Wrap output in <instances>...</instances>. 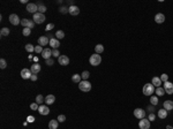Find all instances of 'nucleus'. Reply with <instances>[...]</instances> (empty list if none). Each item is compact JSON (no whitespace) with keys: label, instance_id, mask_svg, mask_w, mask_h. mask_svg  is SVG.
Masks as SVG:
<instances>
[{"label":"nucleus","instance_id":"1","mask_svg":"<svg viewBox=\"0 0 173 129\" xmlns=\"http://www.w3.org/2000/svg\"><path fill=\"white\" fill-rule=\"evenodd\" d=\"M143 95L144 96H152V94L155 92V87H153L151 83H147L143 87Z\"/></svg>","mask_w":173,"mask_h":129},{"label":"nucleus","instance_id":"2","mask_svg":"<svg viewBox=\"0 0 173 129\" xmlns=\"http://www.w3.org/2000/svg\"><path fill=\"white\" fill-rule=\"evenodd\" d=\"M89 62L91 66H99L102 62V57L99 56V54H97V53H95V54H92L91 57H90V59H89Z\"/></svg>","mask_w":173,"mask_h":129},{"label":"nucleus","instance_id":"3","mask_svg":"<svg viewBox=\"0 0 173 129\" xmlns=\"http://www.w3.org/2000/svg\"><path fill=\"white\" fill-rule=\"evenodd\" d=\"M79 89L82 92H89L91 90V83L88 82V81H81L79 83Z\"/></svg>","mask_w":173,"mask_h":129},{"label":"nucleus","instance_id":"4","mask_svg":"<svg viewBox=\"0 0 173 129\" xmlns=\"http://www.w3.org/2000/svg\"><path fill=\"white\" fill-rule=\"evenodd\" d=\"M34 22L35 23H37V24H41V23H43L45 20H46V17H45V15L44 14H42V13H36V14H34Z\"/></svg>","mask_w":173,"mask_h":129},{"label":"nucleus","instance_id":"5","mask_svg":"<svg viewBox=\"0 0 173 129\" xmlns=\"http://www.w3.org/2000/svg\"><path fill=\"white\" fill-rule=\"evenodd\" d=\"M139 127L140 129H150V121L148 120V118L141 119L139 122Z\"/></svg>","mask_w":173,"mask_h":129},{"label":"nucleus","instance_id":"6","mask_svg":"<svg viewBox=\"0 0 173 129\" xmlns=\"http://www.w3.org/2000/svg\"><path fill=\"white\" fill-rule=\"evenodd\" d=\"M134 116L140 119V120H141V119H144L145 118V111L142 108H135L134 109Z\"/></svg>","mask_w":173,"mask_h":129},{"label":"nucleus","instance_id":"7","mask_svg":"<svg viewBox=\"0 0 173 129\" xmlns=\"http://www.w3.org/2000/svg\"><path fill=\"white\" fill-rule=\"evenodd\" d=\"M27 11L29 12V13H32V14L38 13V5L32 4V2H29V4L27 5Z\"/></svg>","mask_w":173,"mask_h":129},{"label":"nucleus","instance_id":"8","mask_svg":"<svg viewBox=\"0 0 173 129\" xmlns=\"http://www.w3.org/2000/svg\"><path fill=\"white\" fill-rule=\"evenodd\" d=\"M31 76H32V73H31V70H30V69L24 68V69H22V70H21V77H22L23 80H29Z\"/></svg>","mask_w":173,"mask_h":129},{"label":"nucleus","instance_id":"9","mask_svg":"<svg viewBox=\"0 0 173 129\" xmlns=\"http://www.w3.org/2000/svg\"><path fill=\"white\" fill-rule=\"evenodd\" d=\"M9 22L12 23L13 25H19L21 23V20H20V17H19L16 14H12V15H9Z\"/></svg>","mask_w":173,"mask_h":129},{"label":"nucleus","instance_id":"10","mask_svg":"<svg viewBox=\"0 0 173 129\" xmlns=\"http://www.w3.org/2000/svg\"><path fill=\"white\" fill-rule=\"evenodd\" d=\"M164 90L166 94L173 95V83L169 82V81H167V82H164Z\"/></svg>","mask_w":173,"mask_h":129},{"label":"nucleus","instance_id":"11","mask_svg":"<svg viewBox=\"0 0 173 129\" xmlns=\"http://www.w3.org/2000/svg\"><path fill=\"white\" fill-rule=\"evenodd\" d=\"M38 112L41 115H47L50 113V108L47 107V105H39Z\"/></svg>","mask_w":173,"mask_h":129},{"label":"nucleus","instance_id":"12","mask_svg":"<svg viewBox=\"0 0 173 129\" xmlns=\"http://www.w3.org/2000/svg\"><path fill=\"white\" fill-rule=\"evenodd\" d=\"M58 62L61 64V66H67L69 63V58L67 56H60L58 58Z\"/></svg>","mask_w":173,"mask_h":129},{"label":"nucleus","instance_id":"13","mask_svg":"<svg viewBox=\"0 0 173 129\" xmlns=\"http://www.w3.org/2000/svg\"><path fill=\"white\" fill-rule=\"evenodd\" d=\"M47 44H50L49 37H46V36H42V37L38 38V45H41L42 47H43V46H46Z\"/></svg>","mask_w":173,"mask_h":129},{"label":"nucleus","instance_id":"14","mask_svg":"<svg viewBox=\"0 0 173 129\" xmlns=\"http://www.w3.org/2000/svg\"><path fill=\"white\" fill-rule=\"evenodd\" d=\"M68 13H69L70 15H79L80 8L77 6H75V5H73V6H70L69 8H68Z\"/></svg>","mask_w":173,"mask_h":129},{"label":"nucleus","instance_id":"15","mask_svg":"<svg viewBox=\"0 0 173 129\" xmlns=\"http://www.w3.org/2000/svg\"><path fill=\"white\" fill-rule=\"evenodd\" d=\"M42 57H43V59H45V60L50 59L52 57V50L51 49H44L43 52H42Z\"/></svg>","mask_w":173,"mask_h":129},{"label":"nucleus","instance_id":"16","mask_svg":"<svg viewBox=\"0 0 173 129\" xmlns=\"http://www.w3.org/2000/svg\"><path fill=\"white\" fill-rule=\"evenodd\" d=\"M164 21H165V15L163 13H158V14H156L155 15V22L156 23H164Z\"/></svg>","mask_w":173,"mask_h":129},{"label":"nucleus","instance_id":"17","mask_svg":"<svg viewBox=\"0 0 173 129\" xmlns=\"http://www.w3.org/2000/svg\"><path fill=\"white\" fill-rule=\"evenodd\" d=\"M50 46L53 47V50L58 49V47L60 46V42H59V39H57V38H51V39H50Z\"/></svg>","mask_w":173,"mask_h":129},{"label":"nucleus","instance_id":"18","mask_svg":"<svg viewBox=\"0 0 173 129\" xmlns=\"http://www.w3.org/2000/svg\"><path fill=\"white\" fill-rule=\"evenodd\" d=\"M162 83L163 82H162V80H160V77H157V76L152 77V80H151V84H152L153 87H156V88H159Z\"/></svg>","mask_w":173,"mask_h":129},{"label":"nucleus","instance_id":"19","mask_svg":"<svg viewBox=\"0 0 173 129\" xmlns=\"http://www.w3.org/2000/svg\"><path fill=\"white\" fill-rule=\"evenodd\" d=\"M41 69H42L41 64H38V63H34V64H31V68H30V70H31V73H32V74H38L39 71H41Z\"/></svg>","mask_w":173,"mask_h":129},{"label":"nucleus","instance_id":"20","mask_svg":"<svg viewBox=\"0 0 173 129\" xmlns=\"http://www.w3.org/2000/svg\"><path fill=\"white\" fill-rule=\"evenodd\" d=\"M54 102H56V97H54L53 95H47V96L45 97V104L46 105H52Z\"/></svg>","mask_w":173,"mask_h":129},{"label":"nucleus","instance_id":"21","mask_svg":"<svg viewBox=\"0 0 173 129\" xmlns=\"http://www.w3.org/2000/svg\"><path fill=\"white\" fill-rule=\"evenodd\" d=\"M163 107H164L166 111H171V109H173V102L172 100H166V102H164V104H163Z\"/></svg>","mask_w":173,"mask_h":129},{"label":"nucleus","instance_id":"22","mask_svg":"<svg viewBox=\"0 0 173 129\" xmlns=\"http://www.w3.org/2000/svg\"><path fill=\"white\" fill-rule=\"evenodd\" d=\"M157 116L159 119H163V120H164V119H166V116H167V111L165 108L159 109V111H158V113H157Z\"/></svg>","mask_w":173,"mask_h":129},{"label":"nucleus","instance_id":"23","mask_svg":"<svg viewBox=\"0 0 173 129\" xmlns=\"http://www.w3.org/2000/svg\"><path fill=\"white\" fill-rule=\"evenodd\" d=\"M59 121L58 120H51L49 122V129H58Z\"/></svg>","mask_w":173,"mask_h":129},{"label":"nucleus","instance_id":"24","mask_svg":"<svg viewBox=\"0 0 173 129\" xmlns=\"http://www.w3.org/2000/svg\"><path fill=\"white\" fill-rule=\"evenodd\" d=\"M155 94H156V96H157V97H159V96H164V94H165V90H164V88H162V87H159V88H156V90H155Z\"/></svg>","mask_w":173,"mask_h":129},{"label":"nucleus","instance_id":"25","mask_svg":"<svg viewBox=\"0 0 173 129\" xmlns=\"http://www.w3.org/2000/svg\"><path fill=\"white\" fill-rule=\"evenodd\" d=\"M95 51H96L97 54H101L104 52V46L102 44H97L96 46H95Z\"/></svg>","mask_w":173,"mask_h":129},{"label":"nucleus","instance_id":"26","mask_svg":"<svg viewBox=\"0 0 173 129\" xmlns=\"http://www.w3.org/2000/svg\"><path fill=\"white\" fill-rule=\"evenodd\" d=\"M9 29L8 28H1V30H0V35H1V37H7V36L9 35Z\"/></svg>","mask_w":173,"mask_h":129},{"label":"nucleus","instance_id":"27","mask_svg":"<svg viewBox=\"0 0 173 129\" xmlns=\"http://www.w3.org/2000/svg\"><path fill=\"white\" fill-rule=\"evenodd\" d=\"M81 75H79V74H74V75L72 76V81L74 83H80L81 82Z\"/></svg>","mask_w":173,"mask_h":129},{"label":"nucleus","instance_id":"28","mask_svg":"<svg viewBox=\"0 0 173 129\" xmlns=\"http://www.w3.org/2000/svg\"><path fill=\"white\" fill-rule=\"evenodd\" d=\"M36 103L38 105H43V103H45V98L42 96V95H38V96L36 97Z\"/></svg>","mask_w":173,"mask_h":129},{"label":"nucleus","instance_id":"29","mask_svg":"<svg viewBox=\"0 0 173 129\" xmlns=\"http://www.w3.org/2000/svg\"><path fill=\"white\" fill-rule=\"evenodd\" d=\"M56 37H57V39H62V38L65 37V32H63L62 30H58V31L56 32Z\"/></svg>","mask_w":173,"mask_h":129},{"label":"nucleus","instance_id":"30","mask_svg":"<svg viewBox=\"0 0 173 129\" xmlns=\"http://www.w3.org/2000/svg\"><path fill=\"white\" fill-rule=\"evenodd\" d=\"M89 76H90V73H89L88 70H84L83 73L81 74V77H82V80H83V81H88Z\"/></svg>","mask_w":173,"mask_h":129},{"label":"nucleus","instance_id":"31","mask_svg":"<svg viewBox=\"0 0 173 129\" xmlns=\"http://www.w3.org/2000/svg\"><path fill=\"white\" fill-rule=\"evenodd\" d=\"M25 51L29 52V53H31V52L35 51V46H34V45H31V44H27V45H25Z\"/></svg>","mask_w":173,"mask_h":129},{"label":"nucleus","instance_id":"32","mask_svg":"<svg viewBox=\"0 0 173 129\" xmlns=\"http://www.w3.org/2000/svg\"><path fill=\"white\" fill-rule=\"evenodd\" d=\"M150 103H151L152 105H157V104H158V97H157V96H151Z\"/></svg>","mask_w":173,"mask_h":129},{"label":"nucleus","instance_id":"33","mask_svg":"<svg viewBox=\"0 0 173 129\" xmlns=\"http://www.w3.org/2000/svg\"><path fill=\"white\" fill-rule=\"evenodd\" d=\"M29 21L30 20H28V19H22V20H21V24H22V27L27 28L28 24H29Z\"/></svg>","mask_w":173,"mask_h":129},{"label":"nucleus","instance_id":"34","mask_svg":"<svg viewBox=\"0 0 173 129\" xmlns=\"http://www.w3.org/2000/svg\"><path fill=\"white\" fill-rule=\"evenodd\" d=\"M22 33H23L24 36H29L30 33H31V29H29V28H23Z\"/></svg>","mask_w":173,"mask_h":129},{"label":"nucleus","instance_id":"35","mask_svg":"<svg viewBox=\"0 0 173 129\" xmlns=\"http://www.w3.org/2000/svg\"><path fill=\"white\" fill-rule=\"evenodd\" d=\"M30 108H31L32 111H38L39 106H38V104H37V103H32V104L30 105Z\"/></svg>","mask_w":173,"mask_h":129},{"label":"nucleus","instance_id":"36","mask_svg":"<svg viewBox=\"0 0 173 129\" xmlns=\"http://www.w3.org/2000/svg\"><path fill=\"white\" fill-rule=\"evenodd\" d=\"M45 12H46V7L43 6V5H39V6H38V13L44 14Z\"/></svg>","mask_w":173,"mask_h":129},{"label":"nucleus","instance_id":"37","mask_svg":"<svg viewBox=\"0 0 173 129\" xmlns=\"http://www.w3.org/2000/svg\"><path fill=\"white\" fill-rule=\"evenodd\" d=\"M6 67H7L6 60H5V59H1V60H0V68H1V69H5Z\"/></svg>","mask_w":173,"mask_h":129},{"label":"nucleus","instance_id":"38","mask_svg":"<svg viewBox=\"0 0 173 129\" xmlns=\"http://www.w3.org/2000/svg\"><path fill=\"white\" fill-rule=\"evenodd\" d=\"M160 80H162V82H167V81H169V75H167V74H162Z\"/></svg>","mask_w":173,"mask_h":129},{"label":"nucleus","instance_id":"39","mask_svg":"<svg viewBox=\"0 0 173 129\" xmlns=\"http://www.w3.org/2000/svg\"><path fill=\"white\" fill-rule=\"evenodd\" d=\"M148 120L150 121V122H151V121H155L156 120V114L155 113H150L148 115Z\"/></svg>","mask_w":173,"mask_h":129},{"label":"nucleus","instance_id":"40","mask_svg":"<svg viewBox=\"0 0 173 129\" xmlns=\"http://www.w3.org/2000/svg\"><path fill=\"white\" fill-rule=\"evenodd\" d=\"M52 57H56V58H59V57H60V52L58 51V49L52 51Z\"/></svg>","mask_w":173,"mask_h":129},{"label":"nucleus","instance_id":"41","mask_svg":"<svg viewBox=\"0 0 173 129\" xmlns=\"http://www.w3.org/2000/svg\"><path fill=\"white\" fill-rule=\"evenodd\" d=\"M43 50H44V49L41 46V45H38V46H35V52H36V53H41V54H42Z\"/></svg>","mask_w":173,"mask_h":129},{"label":"nucleus","instance_id":"42","mask_svg":"<svg viewBox=\"0 0 173 129\" xmlns=\"http://www.w3.org/2000/svg\"><path fill=\"white\" fill-rule=\"evenodd\" d=\"M45 63L47 64V66H52V64H54V60L53 59H47V60H45Z\"/></svg>","mask_w":173,"mask_h":129},{"label":"nucleus","instance_id":"43","mask_svg":"<svg viewBox=\"0 0 173 129\" xmlns=\"http://www.w3.org/2000/svg\"><path fill=\"white\" fill-rule=\"evenodd\" d=\"M59 12H60L61 14H66V13H68V8H67V7H60Z\"/></svg>","mask_w":173,"mask_h":129},{"label":"nucleus","instance_id":"44","mask_svg":"<svg viewBox=\"0 0 173 129\" xmlns=\"http://www.w3.org/2000/svg\"><path fill=\"white\" fill-rule=\"evenodd\" d=\"M57 120H58L59 122H63V121H66V116L63 115V114H61V115L58 116V119H57Z\"/></svg>","mask_w":173,"mask_h":129},{"label":"nucleus","instance_id":"45","mask_svg":"<svg viewBox=\"0 0 173 129\" xmlns=\"http://www.w3.org/2000/svg\"><path fill=\"white\" fill-rule=\"evenodd\" d=\"M53 28H54V24H53V23H49V24L46 25V30H47V31H50V30H52V29H53Z\"/></svg>","mask_w":173,"mask_h":129},{"label":"nucleus","instance_id":"46","mask_svg":"<svg viewBox=\"0 0 173 129\" xmlns=\"http://www.w3.org/2000/svg\"><path fill=\"white\" fill-rule=\"evenodd\" d=\"M35 27V22H34V20H30L29 21V24H28V27L27 28H29V29H32V28H34Z\"/></svg>","mask_w":173,"mask_h":129},{"label":"nucleus","instance_id":"47","mask_svg":"<svg viewBox=\"0 0 173 129\" xmlns=\"http://www.w3.org/2000/svg\"><path fill=\"white\" fill-rule=\"evenodd\" d=\"M30 80H31V81H37V75H36V74H32V76L30 77Z\"/></svg>","mask_w":173,"mask_h":129},{"label":"nucleus","instance_id":"48","mask_svg":"<svg viewBox=\"0 0 173 129\" xmlns=\"http://www.w3.org/2000/svg\"><path fill=\"white\" fill-rule=\"evenodd\" d=\"M28 121H29V122H34L35 118H34V116H29V118H28Z\"/></svg>","mask_w":173,"mask_h":129},{"label":"nucleus","instance_id":"49","mask_svg":"<svg viewBox=\"0 0 173 129\" xmlns=\"http://www.w3.org/2000/svg\"><path fill=\"white\" fill-rule=\"evenodd\" d=\"M28 0H21V4H27Z\"/></svg>","mask_w":173,"mask_h":129},{"label":"nucleus","instance_id":"50","mask_svg":"<svg viewBox=\"0 0 173 129\" xmlns=\"http://www.w3.org/2000/svg\"><path fill=\"white\" fill-rule=\"evenodd\" d=\"M166 129H173V128L171 127V126H166Z\"/></svg>","mask_w":173,"mask_h":129}]
</instances>
